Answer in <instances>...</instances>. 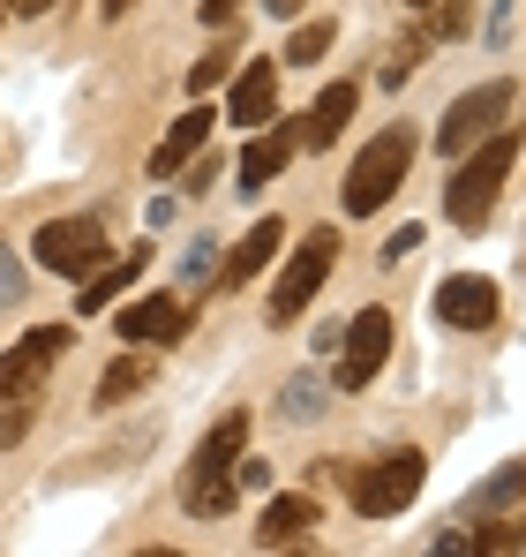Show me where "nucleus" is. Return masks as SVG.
I'll use <instances>...</instances> for the list:
<instances>
[{
	"label": "nucleus",
	"instance_id": "aec40b11",
	"mask_svg": "<svg viewBox=\"0 0 526 557\" xmlns=\"http://www.w3.org/2000/svg\"><path fill=\"white\" fill-rule=\"evenodd\" d=\"M526 497V460H512L504 474H489L474 497H466V512H504V505H519Z\"/></svg>",
	"mask_w": 526,
	"mask_h": 557
},
{
	"label": "nucleus",
	"instance_id": "2f4dec72",
	"mask_svg": "<svg viewBox=\"0 0 526 557\" xmlns=\"http://www.w3.org/2000/svg\"><path fill=\"white\" fill-rule=\"evenodd\" d=\"M301 8H309V0H271V15H301Z\"/></svg>",
	"mask_w": 526,
	"mask_h": 557
},
{
	"label": "nucleus",
	"instance_id": "7ed1b4c3",
	"mask_svg": "<svg viewBox=\"0 0 526 557\" xmlns=\"http://www.w3.org/2000/svg\"><path fill=\"white\" fill-rule=\"evenodd\" d=\"M414 128L406 121H391V128H376L368 144H361V159L347 166V211L353 219H368V211H384L391 203V188L406 182V166H414Z\"/></svg>",
	"mask_w": 526,
	"mask_h": 557
},
{
	"label": "nucleus",
	"instance_id": "6ab92c4d",
	"mask_svg": "<svg viewBox=\"0 0 526 557\" xmlns=\"http://www.w3.org/2000/svg\"><path fill=\"white\" fill-rule=\"evenodd\" d=\"M151 376H159V347H128L113 370L98 376V407H121V399H128V392H143Z\"/></svg>",
	"mask_w": 526,
	"mask_h": 557
},
{
	"label": "nucleus",
	"instance_id": "f704fd0d",
	"mask_svg": "<svg viewBox=\"0 0 526 557\" xmlns=\"http://www.w3.org/2000/svg\"><path fill=\"white\" fill-rule=\"evenodd\" d=\"M0 15H8V8H0Z\"/></svg>",
	"mask_w": 526,
	"mask_h": 557
},
{
	"label": "nucleus",
	"instance_id": "6e6552de",
	"mask_svg": "<svg viewBox=\"0 0 526 557\" xmlns=\"http://www.w3.org/2000/svg\"><path fill=\"white\" fill-rule=\"evenodd\" d=\"M68 355V324H38V332H23L8 355H0V392H23V399H38V384L46 370Z\"/></svg>",
	"mask_w": 526,
	"mask_h": 557
},
{
	"label": "nucleus",
	"instance_id": "f257e3e1",
	"mask_svg": "<svg viewBox=\"0 0 526 557\" xmlns=\"http://www.w3.org/2000/svg\"><path fill=\"white\" fill-rule=\"evenodd\" d=\"M512 166H519V136L512 128L481 136L474 151H459L451 159V182H443V219L459 234H481L489 211H497V196H504V182H512Z\"/></svg>",
	"mask_w": 526,
	"mask_h": 557
},
{
	"label": "nucleus",
	"instance_id": "f3484780",
	"mask_svg": "<svg viewBox=\"0 0 526 557\" xmlns=\"http://www.w3.org/2000/svg\"><path fill=\"white\" fill-rule=\"evenodd\" d=\"M353 106H361V84H331V91L309 106V121H301V144H309V151H331V144H339V128L353 121Z\"/></svg>",
	"mask_w": 526,
	"mask_h": 557
},
{
	"label": "nucleus",
	"instance_id": "4be33fe9",
	"mask_svg": "<svg viewBox=\"0 0 526 557\" xmlns=\"http://www.w3.org/2000/svg\"><path fill=\"white\" fill-rule=\"evenodd\" d=\"M331 38H339V23H331V15H316V23H301V30L286 38V61H293V69H309V61H324V53H331Z\"/></svg>",
	"mask_w": 526,
	"mask_h": 557
},
{
	"label": "nucleus",
	"instance_id": "c85d7f7f",
	"mask_svg": "<svg viewBox=\"0 0 526 557\" xmlns=\"http://www.w3.org/2000/svg\"><path fill=\"white\" fill-rule=\"evenodd\" d=\"M234 8H241V0H196V15H203V23H226Z\"/></svg>",
	"mask_w": 526,
	"mask_h": 557
},
{
	"label": "nucleus",
	"instance_id": "f03ea898",
	"mask_svg": "<svg viewBox=\"0 0 526 557\" xmlns=\"http://www.w3.org/2000/svg\"><path fill=\"white\" fill-rule=\"evenodd\" d=\"M241 445H249V414L234 407L203 445H196V460H188V474H180V505L196 512V520H226L234 512V460H241Z\"/></svg>",
	"mask_w": 526,
	"mask_h": 557
},
{
	"label": "nucleus",
	"instance_id": "393cba45",
	"mask_svg": "<svg viewBox=\"0 0 526 557\" xmlns=\"http://www.w3.org/2000/svg\"><path fill=\"white\" fill-rule=\"evenodd\" d=\"M422 46H429V30H414V38H399V53L384 61V84H391V91H399V84H406V76L422 69Z\"/></svg>",
	"mask_w": 526,
	"mask_h": 557
},
{
	"label": "nucleus",
	"instance_id": "a878e982",
	"mask_svg": "<svg viewBox=\"0 0 526 557\" xmlns=\"http://www.w3.org/2000/svg\"><path fill=\"white\" fill-rule=\"evenodd\" d=\"M286 414H293V422H316V414H324V407H316V384H293V392H286Z\"/></svg>",
	"mask_w": 526,
	"mask_h": 557
},
{
	"label": "nucleus",
	"instance_id": "39448f33",
	"mask_svg": "<svg viewBox=\"0 0 526 557\" xmlns=\"http://www.w3.org/2000/svg\"><path fill=\"white\" fill-rule=\"evenodd\" d=\"M422 482H429V460H422V453H391V460L361 467L347 482V497H353L361 520H391V512H406V505L422 497Z\"/></svg>",
	"mask_w": 526,
	"mask_h": 557
},
{
	"label": "nucleus",
	"instance_id": "ddd939ff",
	"mask_svg": "<svg viewBox=\"0 0 526 557\" xmlns=\"http://www.w3.org/2000/svg\"><path fill=\"white\" fill-rule=\"evenodd\" d=\"M278 242H286V226H278V219H256V226H249V234H241V242L226 249V264H218V294L249 286V278H256L263 264L278 257Z\"/></svg>",
	"mask_w": 526,
	"mask_h": 557
},
{
	"label": "nucleus",
	"instance_id": "5701e85b",
	"mask_svg": "<svg viewBox=\"0 0 526 557\" xmlns=\"http://www.w3.org/2000/svg\"><path fill=\"white\" fill-rule=\"evenodd\" d=\"M30 422H38V399L0 392V453H8V445H23V437H30Z\"/></svg>",
	"mask_w": 526,
	"mask_h": 557
},
{
	"label": "nucleus",
	"instance_id": "b1692460",
	"mask_svg": "<svg viewBox=\"0 0 526 557\" xmlns=\"http://www.w3.org/2000/svg\"><path fill=\"white\" fill-rule=\"evenodd\" d=\"M226 76H234V38H226V46H218V53H203V61H196V69H188V91L203 98V91H218V84H226Z\"/></svg>",
	"mask_w": 526,
	"mask_h": 557
},
{
	"label": "nucleus",
	"instance_id": "4468645a",
	"mask_svg": "<svg viewBox=\"0 0 526 557\" xmlns=\"http://www.w3.org/2000/svg\"><path fill=\"white\" fill-rule=\"evenodd\" d=\"M211 121H218L211 106H188V113H180L174 128L159 136V151H151V182H166V174H180V166H188V159H196V151L211 144Z\"/></svg>",
	"mask_w": 526,
	"mask_h": 557
},
{
	"label": "nucleus",
	"instance_id": "cd10ccee",
	"mask_svg": "<svg viewBox=\"0 0 526 557\" xmlns=\"http://www.w3.org/2000/svg\"><path fill=\"white\" fill-rule=\"evenodd\" d=\"M437 30H466V0H443V8H437Z\"/></svg>",
	"mask_w": 526,
	"mask_h": 557
},
{
	"label": "nucleus",
	"instance_id": "f8f14e48",
	"mask_svg": "<svg viewBox=\"0 0 526 557\" xmlns=\"http://www.w3.org/2000/svg\"><path fill=\"white\" fill-rule=\"evenodd\" d=\"M226 113H234L241 128H271V121H278V61H249V69L234 76Z\"/></svg>",
	"mask_w": 526,
	"mask_h": 557
},
{
	"label": "nucleus",
	"instance_id": "412c9836",
	"mask_svg": "<svg viewBox=\"0 0 526 557\" xmlns=\"http://www.w3.org/2000/svg\"><path fill=\"white\" fill-rule=\"evenodd\" d=\"M481 557H504V550H526V512H481V535H466Z\"/></svg>",
	"mask_w": 526,
	"mask_h": 557
},
{
	"label": "nucleus",
	"instance_id": "473e14b6",
	"mask_svg": "<svg viewBox=\"0 0 526 557\" xmlns=\"http://www.w3.org/2000/svg\"><path fill=\"white\" fill-rule=\"evenodd\" d=\"M128 8H136V0H105V15H128Z\"/></svg>",
	"mask_w": 526,
	"mask_h": 557
},
{
	"label": "nucleus",
	"instance_id": "0eeeda50",
	"mask_svg": "<svg viewBox=\"0 0 526 557\" xmlns=\"http://www.w3.org/2000/svg\"><path fill=\"white\" fill-rule=\"evenodd\" d=\"M30 257H38L46 272H61V278H84L90 264H105V226H98V219H53V226H38Z\"/></svg>",
	"mask_w": 526,
	"mask_h": 557
},
{
	"label": "nucleus",
	"instance_id": "c756f323",
	"mask_svg": "<svg viewBox=\"0 0 526 557\" xmlns=\"http://www.w3.org/2000/svg\"><path fill=\"white\" fill-rule=\"evenodd\" d=\"M8 301H15V264L0 257V309H8Z\"/></svg>",
	"mask_w": 526,
	"mask_h": 557
},
{
	"label": "nucleus",
	"instance_id": "9d476101",
	"mask_svg": "<svg viewBox=\"0 0 526 557\" xmlns=\"http://www.w3.org/2000/svg\"><path fill=\"white\" fill-rule=\"evenodd\" d=\"M188 317H196V309H188L180 294H143V301L121 309V339H128V347H174L180 332H188Z\"/></svg>",
	"mask_w": 526,
	"mask_h": 557
},
{
	"label": "nucleus",
	"instance_id": "a211bd4d",
	"mask_svg": "<svg viewBox=\"0 0 526 557\" xmlns=\"http://www.w3.org/2000/svg\"><path fill=\"white\" fill-rule=\"evenodd\" d=\"M136 272H143V249H128V257H113L105 272L90 264V272H84V286H76V317H98V309H113V301H121V286H128Z\"/></svg>",
	"mask_w": 526,
	"mask_h": 557
},
{
	"label": "nucleus",
	"instance_id": "20e7f679",
	"mask_svg": "<svg viewBox=\"0 0 526 557\" xmlns=\"http://www.w3.org/2000/svg\"><path fill=\"white\" fill-rule=\"evenodd\" d=\"M331 264H339V226H309V234H301V249L286 257L278 286H271V324H293V317L316 301V286L331 278Z\"/></svg>",
	"mask_w": 526,
	"mask_h": 557
},
{
	"label": "nucleus",
	"instance_id": "dca6fc26",
	"mask_svg": "<svg viewBox=\"0 0 526 557\" xmlns=\"http://www.w3.org/2000/svg\"><path fill=\"white\" fill-rule=\"evenodd\" d=\"M309 528H316V497H271L263 528H256V550H293V543H309Z\"/></svg>",
	"mask_w": 526,
	"mask_h": 557
},
{
	"label": "nucleus",
	"instance_id": "bb28decb",
	"mask_svg": "<svg viewBox=\"0 0 526 557\" xmlns=\"http://www.w3.org/2000/svg\"><path fill=\"white\" fill-rule=\"evenodd\" d=\"M422 249V226H399L391 242H384V264H399V257H414Z\"/></svg>",
	"mask_w": 526,
	"mask_h": 557
},
{
	"label": "nucleus",
	"instance_id": "1a4fd4ad",
	"mask_svg": "<svg viewBox=\"0 0 526 557\" xmlns=\"http://www.w3.org/2000/svg\"><path fill=\"white\" fill-rule=\"evenodd\" d=\"M384 355H391V309H361V317L347 324V339H339V392L376 384Z\"/></svg>",
	"mask_w": 526,
	"mask_h": 557
},
{
	"label": "nucleus",
	"instance_id": "423d86ee",
	"mask_svg": "<svg viewBox=\"0 0 526 557\" xmlns=\"http://www.w3.org/2000/svg\"><path fill=\"white\" fill-rule=\"evenodd\" d=\"M519 106V91L512 84H481V91H466L451 113H443V128H437V151L443 159H459V151H474L481 136H497L504 128V113Z\"/></svg>",
	"mask_w": 526,
	"mask_h": 557
},
{
	"label": "nucleus",
	"instance_id": "9b49d317",
	"mask_svg": "<svg viewBox=\"0 0 526 557\" xmlns=\"http://www.w3.org/2000/svg\"><path fill=\"white\" fill-rule=\"evenodd\" d=\"M437 317H443V324H459V332H489V324H497V286L474 278V272L443 278V286H437Z\"/></svg>",
	"mask_w": 526,
	"mask_h": 557
},
{
	"label": "nucleus",
	"instance_id": "72a5a7b5",
	"mask_svg": "<svg viewBox=\"0 0 526 557\" xmlns=\"http://www.w3.org/2000/svg\"><path fill=\"white\" fill-rule=\"evenodd\" d=\"M406 8H429V0H406Z\"/></svg>",
	"mask_w": 526,
	"mask_h": 557
},
{
	"label": "nucleus",
	"instance_id": "2eb2a0df",
	"mask_svg": "<svg viewBox=\"0 0 526 557\" xmlns=\"http://www.w3.org/2000/svg\"><path fill=\"white\" fill-rule=\"evenodd\" d=\"M301 151V128H256V144L241 151V188H271Z\"/></svg>",
	"mask_w": 526,
	"mask_h": 557
},
{
	"label": "nucleus",
	"instance_id": "7c9ffc66",
	"mask_svg": "<svg viewBox=\"0 0 526 557\" xmlns=\"http://www.w3.org/2000/svg\"><path fill=\"white\" fill-rule=\"evenodd\" d=\"M8 15H38V8H53V0H0Z\"/></svg>",
	"mask_w": 526,
	"mask_h": 557
}]
</instances>
